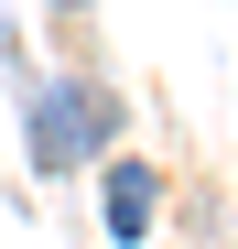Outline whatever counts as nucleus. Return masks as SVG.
<instances>
[{
  "instance_id": "obj_2",
  "label": "nucleus",
  "mask_w": 238,
  "mask_h": 249,
  "mask_svg": "<svg viewBox=\"0 0 238 249\" xmlns=\"http://www.w3.org/2000/svg\"><path fill=\"white\" fill-rule=\"evenodd\" d=\"M152 228V162H108V238Z\"/></svg>"
},
{
  "instance_id": "obj_1",
  "label": "nucleus",
  "mask_w": 238,
  "mask_h": 249,
  "mask_svg": "<svg viewBox=\"0 0 238 249\" xmlns=\"http://www.w3.org/2000/svg\"><path fill=\"white\" fill-rule=\"evenodd\" d=\"M98 130H108V98H33V162L44 174H76Z\"/></svg>"
}]
</instances>
